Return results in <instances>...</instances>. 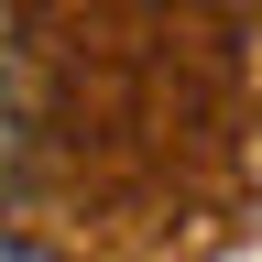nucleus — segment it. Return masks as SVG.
<instances>
[{
    "label": "nucleus",
    "mask_w": 262,
    "mask_h": 262,
    "mask_svg": "<svg viewBox=\"0 0 262 262\" xmlns=\"http://www.w3.org/2000/svg\"><path fill=\"white\" fill-rule=\"evenodd\" d=\"M0 262H55L44 241H22V229H0Z\"/></svg>",
    "instance_id": "1"
}]
</instances>
